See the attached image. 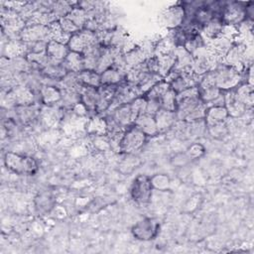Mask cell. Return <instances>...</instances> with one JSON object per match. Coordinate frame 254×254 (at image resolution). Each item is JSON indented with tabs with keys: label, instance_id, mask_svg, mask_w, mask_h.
Listing matches in <instances>:
<instances>
[{
	"label": "cell",
	"instance_id": "cell-38",
	"mask_svg": "<svg viewBox=\"0 0 254 254\" xmlns=\"http://www.w3.org/2000/svg\"><path fill=\"white\" fill-rule=\"evenodd\" d=\"M186 154L190 160H195L200 158L204 154V148L201 144L194 143L188 148Z\"/></svg>",
	"mask_w": 254,
	"mask_h": 254
},
{
	"label": "cell",
	"instance_id": "cell-28",
	"mask_svg": "<svg viewBox=\"0 0 254 254\" xmlns=\"http://www.w3.org/2000/svg\"><path fill=\"white\" fill-rule=\"evenodd\" d=\"M79 80L83 86L89 87H99L101 85L100 73L93 69H83L82 71L78 72Z\"/></svg>",
	"mask_w": 254,
	"mask_h": 254
},
{
	"label": "cell",
	"instance_id": "cell-4",
	"mask_svg": "<svg viewBox=\"0 0 254 254\" xmlns=\"http://www.w3.org/2000/svg\"><path fill=\"white\" fill-rule=\"evenodd\" d=\"M153 187L150 177L146 175L137 176L131 184L130 195L131 198L138 204H147L152 198Z\"/></svg>",
	"mask_w": 254,
	"mask_h": 254
},
{
	"label": "cell",
	"instance_id": "cell-16",
	"mask_svg": "<svg viewBox=\"0 0 254 254\" xmlns=\"http://www.w3.org/2000/svg\"><path fill=\"white\" fill-rule=\"evenodd\" d=\"M224 96H225L224 106L227 109L229 117L238 118L245 113L247 107L236 97L234 90H230L227 93L224 92Z\"/></svg>",
	"mask_w": 254,
	"mask_h": 254
},
{
	"label": "cell",
	"instance_id": "cell-2",
	"mask_svg": "<svg viewBox=\"0 0 254 254\" xmlns=\"http://www.w3.org/2000/svg\"><path fill=\"white\" fill-rule=\"evenodd\" d=\"M4 164L16 175H34L38 170V164L34 158L14 152H7L4 155Z\"/></svg>",
	"mask_w": 254,
	"mask_h": 254
},
{
	"label": "cell",
	"instance_id": "cell-33",
	"mask_svg": "<svg viewBox=\"0 0 254 254\" xmlns=\"http://www.w3.org/2000/svg\"><path fill=\"white\" fill-rule=\"evenodd\" d=\"M153 190H166L170 188L171 180L165 174H156L150 178Z\"/></svg>",
	"mask_w": 254,
	"mask_h": 254
},
{
	"label": "cell",
	"instance_id": "cell-8",
	"mask_svg": "<svg viewBox=\"0 0 254 254\" xmlns=\"http://www.w3.org/2000/svg\"><path fill=\"white\" fill-rule=\"evenodd\" d=\"M247 60V44L244 42H234L230 49L222 57V63L226 65L241 69Z\"/></svg>",
	"mask_w": 254,
	"mask_h": 254
},
{
	"label": "cell",
	"instance_id": "cell-35",
	"mask_svg": "<svg viewBox=\"0 0 254 254\" xmlns=\"http://www.w3.org/2000/svg\"><path fill=\"white\" fill-rule=\"evenodd\" d=\"M54 205V200L49 194H40L36 197V208L40 212L49 211Z\"/></svg>",
	"mask_w": 254,
	"mask_h": 254
},
{
	"label": "cell",
	"instance_id": "cell-13",
	"mask_svg": "<svg viewBox=\"0 0 254 254\" xmlns=\"http://www.w3.org/2000/svg\"><path fill=\"white\" fill-rule=\"evenodd\" d=\"M229 117L227 109L225 106H218V105H211L207 106L204 115V122L207 127L216 125L219 123L226 122L227 118Z\"/></svg>",
	"mask_w": 254,
	"mask_h": 254
},
{
	"label": "cell",
	"instance_id": "cell-25",
	"mask_svg": "<svg viewBox=\"0 0 254 254\" xmlns=\"http://www.w3.org/2000/svg\"><path fill=\"white\" fill-rule=\"evenodd\" d=\"M159 59V74L162 78H165L175 67L176 57L174 53L158 55Z\"/></svg>",
	"mask_w": 254,
	"mask_h": 254
},
{
	"label": "cell",
	"instance_id": "cell-11",
	"mask_svg": "<svg viewBox=\"0 0 254 254\" xmlns=\"http://www.w3.org/2000/svg\"><path fill=\"white\" fill-rule=\"evenodd\" d=\"M69 53V49L66 44L56 40H50L47 44L46 54L51 62L61 64L64 62L67 54Z\"/></svg>",
	"mask_w": 254,
	"mask_h": 254
},
{
	"label": "cell",
	"instance_id": "cell-3",
	"mask_svg": "<svg viewBox=\"0 0 254 254\" xmlns=\"http://www.w3.org/2000/svg\"><path fill=\"white\" fill-rule=\"evenodd\" d=\"M147 136L140 131L135 125H131L125 129L119 144L118 149L125 154H131L140 150L145 144Z\"/></svg>",
	"mask_w": 254,
	"mask_h": 254
},
{
	"label": "cell",
	"instance_id": "cell-15",
	"mask_svg": "<svg viewBox=\"0 0 254 254\" xmlns=\"http://www.w3.org/2000/svg\"><path fill=\"white\" fill-rule=\"evenodd\" d=\"M126 70L112 65L100 73L101 85H118L126 80Z\"/></svg>",
	"mask_w": 254,
	"mask_h": 254
},
{
	"label": "cell",
	"instance_id": "cell-39",
	"mask_svg": "<svg viewBox=\"0 0 254 254\" xmlns=\"http://www.w3.org/2000/svg\"><path fill=\"white\" fill-rule=\"evenodd\" d=\"M146 112L150 115H155L156 112L161 108V102L159 99H146Z\"/></svg>",
	"mask_w": 254,
	"mask_h": 254
},
{
	"label": "cell",
	"instance_id": "cell-21",
	"mask_svg": "<svg viewBox=\"0 0 254 254\" xmlns=\"http://www.w3.org/2000/svg\"><path fill=\"white\" fill-rule=\"evenodd\" d=\"M223 27L224 24L222 23L221 19L218 17H213L201 28L200 34L203 36L204 39L212 41L222 34Z\"/></svg>",
	"mask_w": 254,
	"mask_h": 254
},
{
	"label": "cell",
	"instance_id": "cell-31",
	"mask_svg": "<svg viewBox=\"0 0 254 254\" xmlns=\"http://www.w3.org/2000/svg\"><path fill=\"white\" fill-rule=\"evenodd\" d=\"M60 102L62 103L63 107L72 109L80 102V94L76 91L62 89V99Z\"/></svg>",
	"mask_w": 254,
	"mask_h": 254
},
{
	"label": "cell",
	"instance_id": "cell-9",
	"mask_svg": "<svg viewBox=\"0 0 254 254\" xmlns=\"http://www.w3.org/2000/svg\"><path fill=\"white\" fill-rule=\"evenodd\" d=\"M185 9L182 3H177L165 9L160 17V23L168 30H173L182 26L185 20Z\"/></svg>",
	"mask_w": 254,
	"mask_h": 254
},
{
	"label": "cell",
	"instance_id": "cell-37",
	"mask_svg": "<svg viewBox=\"0 0 254 254\" xmlns=\"http://www.w3.org/2000/svg\"><path fill=\"white\" fill-rule=\"evenodd\" d=\"M59 23H60V26H61L63 32H64L65 35L69 36V37H70L72 34H74V33H76V32L79 31V29H78V28L71 22V20H69L66 16L64 17V18H62V19H60V20H59Z\"/></svg>",
	"mask_w": 254,
	"mask_h": 254
},
{
	"label": "cell",
	"instance_id": "cell-10",
	"mask_svg": "<svg viewBox=\"0 0 254 254\" xmlns=\"http://www.w3.org/2000/svg\"><path fill=\"white\" fill-rule=\"evenodd\" d=\"M15 118L22 124H29L37 119L41 114V107L38 103L17 105L14 107Z\"/></svg>",
	"mask_w": 254,
	"mask_h": 254
},
{
	"label": "cell",
	"instance_id": "cell-5",
	"mask_svg": "<svg viewBox=\"0 0 254 254\" xmlns=\"http://www.w3.org/2000/svg\"><path fill=\"white\" fill-rule=\"evenodd\" d=\"M246 4L247 2H226L220 16L222 23L233 27H237L243 23L246 20Z\"/></svg>",
	"mask_w": 254,
	"mask_h": 254
},
{
	"label": "cell",
	"instance_id": "cell-40",
	"mask_svg": "<svg viewBox=\"0 0 254 254\" xmlns=\"http://www.w3.org/2000/svg\"><path fill=\"white\" fill-rule=\"evenodd\" d=\"M190 160L189 159V157L187 156L186 153H181V154H177L173 159H172V162L174 165L176 166H179V167H182L184 165H186L188 162H190Z\"/></svg>",
	"mask_w": 254,
	"mask_h": 254
},
{
	"label": "cell",
	"instance_id": "cell-32",
	"mask_svg": "<svg viewBox=\"0 0 254 254\" xmlns=\"http://www.w3.org/2000/svg\"><path fill=\"white\" fill-rule=\"evenodd\" d=\"M161 108L176 112L177 110V93L171 88L168 89L160 99Z\"/></svg>",
	"mask_w": 254,
	"mask_h": 254
},
{
	"label": "cell",
	"instance_id": "cell-22",
	"mask_svg": "<svg viewBox=\"0 0 254 254\" xmlns=\"http://www.w3.org/2000/svg\"><path fill=\"white\" fill-rule=\"evenodd\" d=\"M173 53L176 57V64L174 69L176 70L191 69L193 58L190 52H188L184 47H177Z\"/></svg>",
	"mask_w": 254,
	"mask_h": 254
},
{
	"label": "cell",
	"instance_id": "cell-34",
	"mask_svg": "<svg viewBox=\"0 0 254 254\" xmlns=\"http://www.w3.org/2000/svg\"><path fill=\"white\" fill-rule=\"evenodd\" d=\"M146 103H147L146 98L143 95L138 96V97L134 98L132 101H130L134 121L139 115L144 114L146 112Z\"/></svg>",
	"mask_w": 254,
	"mask_h": 254
},
{
	"label": "cell",
	"instance_id": "cell-12",
	"mask_svg": "<svg viewBox=\"0 0 254 254\" xmlns=\"http://www.w3.org/2000/svg\"><path fill=\"white\" fill-rule=\"evenodd\" d=\"M110 115L115 120V122L117 124H119L121 127H123L124 129L128 128L129 126L133 125V123H134V118H133L130 102L122 103V104L115 106V108L113 109V111Z\"/></svg>",
	"mask_w": 254,
	"mask_h": 254
},
{
	"label": "cell",
	"instance_id": "cell-18",
	"mask_svg": "<svg viewBox=\"0 0 254 254\" xmlns=\"http://www.w3.org/2000/svg\"><path fill=\"white\" fill-rule=\"evenodd\" d=\"M154 118H155L159 133L169 130L171 127H173L176 124V121L178 120L176 112L169 111L164 108H160L154 115Z\"/></svg>",
	"mask_w": 254,
	"mask_h": 254
},
{
	"label": "cell",
	"instance_id": "cell-7",
	"mask_svg": "<svg viewBox=\"0 0 254 254\" xmlns=\"http://www.w3.org/2000/svg\"><path fill=\"white\" fill-rule=\"evenodd\" d=\"M20 40L25 43H34V42H49L51 40V32L49 26L40 24V23H32L26 25L22 31L20 32Z\"/></svg>",
	"mask_w": 254,
	"mask_h": 254
},
{
	"label": "cell",
	"instance_id": "cell-23",
	"mask_svg": "<svg viewBox=\"0 0 254 254\" xmlns=\"http://www.w3.org/2000/svg\"><path fill=\"white\" fill-rule=\"evenodd\" d=\"M63 64L67 71L80 72L83 69H85L83 55L71 51H69V53L64 60Z\"/></svg>",
	"mask_w": 254,
	"mask_h": 254
},
{
	"label": "cell",
	"instance_id": "cell-36",
	"mask_svg": "<svg viewBox=\"0 0 254 254\" xmlns=\"http://www.w3.org/2000/svg\"><path fill=\"white\" fill-rule=\"evenodd\" d=\"M207 129L209 134L215 139H222L228 134V128H227L226 122L209 126L207 127Z\"/></svg>",
	"mask_w": 254,
	"mask_h": 254
},
{
	"label": "cell",
	"instance_id": "cell-17",
	"mask_svg": "<svg viewBox=\"0 0 254 254\" xmlns=\"http://www.w3.org/2000/svg\"><path fill=\"white\" fill-rule=\"evenodd\" d=\"M147 58L148 57L141 48V46H134L127 50L125 53H123V60L127 67V70L129 68L140 65L145 62Z\"/></svg>",
	"mask_w": 254,
	"mask_h": 254
},
{
	"label": "cell",
	"instance_id": "cell-14",
	"mask_svg": "<svg viewBox=\"0 0 254 254\" xmlns=\"http://www.w3.org/2000/svg\"><path fill=\"white\" fill-rule=\"evenodd\" d=\"M39 98L47 106L55 105L62 99V89L58 85L44 84L39 90Z\"/></svg>",
	"mask_w": 254,
	"mask_h": 254
},
{
	"label": "cell",
	"instance_id": "cell-30",
	"mask_svg": "<svg viewBox=\"0 0 254 254\" xmlns=\"http://www.w3.org/2000/svg\"><path fill=\"white\" fill-rule=\"evenodd\" d=\"M86 131L92 135H105L106 134V122L102 117L94 116L90 118L86 123Z\"/></svg>",
	"mask_w": 254,
	"mask_h": 254
},
{
	"label": "cell",
	"instance_id": "cell-20",
	"mask_svg": "<svg viewBox=\"0 0 254 254\" xmlns=\"http://www.w3.org/2000/svg\"><path fill=\"white\" fill-rule=\"evenodd\" d=\"M80 102L86 107L88 112H96V107L99 100L98 87L83 86L79 92Z\"/></svg>",
	"mask_w": 254,
	"mask_h": 254
},
{
	"label": "cell",
	"instance_id": "cell-27",
	"mask_svg": "<svg viewBox=\"0 0 254 254\" xmlns=\"http://www.w3.org/2000/svg\"><path fill=\"white\" fill-rule=\"evenodd\" d=\"M236 97L248 108L253 106V87L252 84L249 83H242L236 87L234 90Z\"/></svg>",
	"mask_w": 254,
	"mask_h": 254
},
{
	"label": "cell",
	"instance_id": "cell-24",
	"mask_svg": "<svg viewBox=\"0 0 254 254\" xmlns=\"http://www.w3.org/2000/svg\"><path fill=\"white\" fill-rule=\"evenodd\" d=\"M83 85L81 84L78 76V72L67 71L65 75L60 80V88L80 92Z\"/></svg>",
	"mask_w": 254,
	"mask_h": 254
},
{
	"label": "cell",
	"instance_id": "cell-26",
	"mask_svg": "<svg viewBox=\"0 0 254 254\" xmlns=\"http://www.w3.org/2000/svg\"><path fill=\"white\" fill-rule=\"evenodd\" d=\"M198 95L200 100L206 105L208 104H213L214 101L222 94V90L219 89L215 85H210V86H204V87H198Z\"/></svg>",
	"mask_w": 254,
	"mask_h": 254
},
{
	"label": "cell",
	"instance_id": "cell-6",
	"mask_svg": "<svg viewBox=\"0 0 254 254\" xmlns=\"http://www.w3.org/2000/svg\"><path fill=\"white\" fill-rule=\"evenodd\" d=\"M160 223L157 219L146 217L137 221L131 228L133 236L141 241H150L157 237Z\"/></svg>",
	"mask_w": 254,
	"mask_h": 254
},
{
	"label": "cell",
	"instance_id": "cell-1",
	"mask_svg": "<svg viewBox=\"0 0 254 254\" xmlns=\"http://www.w3.org/2000/svg\"><path fill=\"white\" fill-rule=\"evenodd\" d=\"M214 85L222 91L236 88L242 79L241 71L235 67L219 63L213 69Z\"/></svg>",
	"mask_w": 254,
	"mask_h": 254
},
{
	"label": "cell",
	"instance_id": "cell-19",
	"mask_svg": "<svg viewBox=\"0 0 254 254\" xmlns=\"http://www.w3.org/2000/svg\"><path fill=\"white\" fill-rule=\"evenodd\" d=\"M133 125H135L140 131H142L147 137L159 134L157 124L153 115L147 113L141 114L135 119Z\"/></svg>",
	"mask_w": 254,
	"mask_h": 254
},
{
	"label": "cell",
	"instance_id": "cell-29",
	"mask_svg": "<svg viewBox=\"0 0 254 254\" xmlns=\"http://www.w3.org/2000/svg\"><path fill=\"white\" fill-rule=\"evenodd\" d=\"M69 20H71V22L79 29H83L86 22L88 21L89 17H88V13L87 11H85L84 9H82L79 6H74L71 11L68 13V15L66 16Z\"/></svg>",
	"mask_w": 254,
	"mask_h": 254
}]
</instances>
